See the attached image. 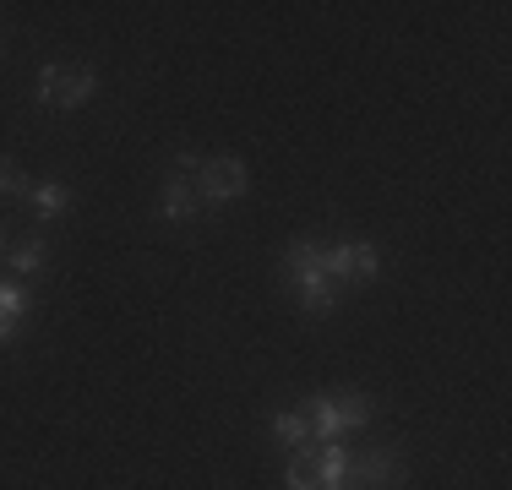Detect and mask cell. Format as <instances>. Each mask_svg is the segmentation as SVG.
Listing matches in <instances>:
<instances>
[{
	"instance_id": "2",
	"label": "cell",
	"mask_w": 512,
	"mask_h": 490,
	"mask_svg": "<svg viewBox=\"0 0 512 490\" xmlns=\"http://www.w3.org/2000/svg\"><path fill=\"white\" fill-rule=\"evenodd\" d=\"M300 414H306V425H311V441H344L349 431H365V425H371V392H360V387L316 392Z\"/></svg>"
},
{
	"instance_id": "5",
	"label": "cell",
	"mask_w": 512,
	"mask_h": 490,
	"mask_svg": "<svg viewBox=\"0 0 512 490\" xmlns=\"http://www.w3.org/2000/svg\"><path fill=\"white\" fill-rule=\"evenodd\" d=\"M158 213H164L169 224H191V218L202 213L197 186H191V180H180V175H164V196H158Z\"/></svg>"
},
{
	"instance_id": "4",
	"label": "cell",
	"mask_w": 512,
	"mask_h": 490,
	"mask_svg": "<svg viewBox=\"0 0 512 490\" xmlns=\"http://www.w3.org/2000/svg\"><path fill=\"white\" fill-rule=\"evenodd\" d=\"M251 186L246 164L240 158H202V175H197V202L202 207H224V202H240Z\"/></svg>"
},
{
	"instance_id": "7",
	"label": "cell",
	"mask_w": 512,
	"mask_h": 490,
	"mask_svg": "<svg viewBox=\"0 0 512 490\" xmlns=\"http://www.w3.org/2000/svg\"><path fill=\"white\" fill-rule=\"evenodd\" d=\"M311 469H316V485L322 490L344 485V441H311Z\"/></svg>"
},
{
	"instance_id": "8",
	"label": "cell",
	"mask_w": 512,
	"mask_h": 490,
	"mask_svg": "<svg viewBox=\"0 0 512 490\" xmlns=\"http://www.w3.org/2000/svg\"><path fill=\"white\" fill-rule=\"evenodd\" d=\"M28 202H33V213H39V218H60L71 207V191H66V180H33Z\"/></svg>"
},
{
	"instance_id": "3",
	"label": "cell",
	"mask_w": 512,
	"mask_h": 490,
	"mask_svg": "<svg viewBox=\"0 0 512 490\" xmlns=\"http://www.w3.org/2000/svg\"><path fill=\"white\" fill-rule=\"evenodd\" d=\"M409 463L393 441H376V447H344V485L338 490H404Z\"/></svg>"
},
{
	"instance_id": "6",
	"label": "cell",
	"mask_w": 512,
	"mask_h": 490,
	"mask_svg": "<svg viewBox=\"0 0 512 490\" xmlns=\"http://www.w3.org/2000/svg\"><path fill=\"white\" fill-rule=\"evenodd\" d=\"M22 316H28V289L11 284V278H0V349H6V343H17Z\"/></svg>"
},
{
	"instance_id": "13",
	"label": "cell",
	"mask_w": 512,
	"mask_h": 490,
	"mask_svg": "<svg viewBox=\"0 0 512 490\" xmlns=\"http://www.w3.org/2000/svg\"><path fill=\"white\" fill-rule=\"evenodd\" d=\"M382 273V256H376V245H349V284H371V278Z\"/></svg>"
},
{
	"instance_id": "11",
	"label": "cell",
	"mask_w": 512,
	"mask_h": 490,
	"mask_svg": "<svg viewBox=\"0 0 512 490\" xmlns=\"http://www.w3.org/2000/svg\"><path fill=\"white\" fill-rule=\"evenodd\" d=\"M6 267L17 278H33V273H44V267H50V251H44L39 240H28V245H17V251L6 256Z\"/></svg>"
},
{
	"instance_id": "10",
	"label": "cell",
	"mask_w": 512,
	"mask_h": 490,
	"mask_svg": "<svg viewBox=\"0 0 512 490\" xmlns=\"http://www.w3.org/2000/svg\"><path fill=\"white\" fill-rule=\"evenodd\" d=\"M273 441H284L289 452H295V447H306V441H311V425H306V414H300V409H284V414H273Z\"/></svg>"
},
{
	"instance_id": "12",
	"label": "cell",
	"mask_w": 512,
	"mask_h": 490,
	"mask_svg": "<svg viewBox=\"0 0 512 490\" xmlns=\"http://www.w3.org/2000/svg\"><path fill=\"white\" fill-rule=\"evenodd\" d=\"M284 485H289V490H322V485H316V469H311V441H306V447H295V452H289Z\"/></svg>"
},
{
	"instance_id": "1",
	"label": "cell",
	"mask_w": 512,
	"mask_h": 490,
	"mask_svg": "<svg viewBox=\"0 0 512 490\" xmlns=\"http://www.w3.org/2000/svg\"><path fill=\"white\" fill-rule=\"evenodd\" d=\"M284 284L295 289V300H300V311H306V316H327L338 305V284L322 273V245H316V240H289Z\"/></svg>"
},
{
	"instance_id": "15",
	"label": "cell",
	"mask_w": 512,
	"mask_h": 490,
	"mask_svg": "<svg viewBox=\"0 0 512 490\" xmlns=\"http://www.w3.org/2000/svg\"><path fill=\"white\" fill-rule=\"evenodd\" d=\"M60 88H66V66H44L39 71V104H60Z\"/></svg>"
},
{
	"instance_id": "9",
	"label": "cell",
	"mask_w": 512,
	"mask_h": 490,
	"mask_svg": "<svg viewBox=\"0 0 512 490\" xmlns=\"http://www.w3.org/2000/svg\"><path fill=\"white\" fill-rule=\"evenodd\" d=\"M93 88H99V77H93L88 66H66V88H60V104L55 109H82L93 98Z\"/></svg>"
},
{
	"instance_id": "14",
	"label": "cell",
	"mask_w": 512,
	"mask_h": 490,
	"mask_svg": "<svg viewBox=\"0 0 512 490\" xmlns=\"http://www.w3.org/2000/svg\"><path fill=\"white\" fill-rule=\"evenodd\" d=\"M28 191H33V180H22V169L11 164V158H0V196L17 202V196H28Z\"/></svg>"
},
{
	"instance_id": "16",
	"label": "cell",
	"mask_w": 512,
	"mask_h": 490,
	"mask_svg": "<svg viewBox=\"0 0 512 490\" xmlns=\"http://www.w3.org/2000/svg\"><path fill=\"white\" fill-rule=\"evenodd\" d=\"M0 251H6V235H0Z\"/></svg>"
}]
</instances>
